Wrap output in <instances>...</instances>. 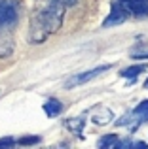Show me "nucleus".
Wrapping results in <instances>:
<instances>
[{
    "label": "nucleus",
    "mask_w": 148,
    "mask_h": 149,
    "mask_svg": "<svg viewBox=\"0 0 148 149\" xmlns=\"http://www.w3.org/2000/svg\"><path fill=\"white\" fill-rule=\"evenodd\" d=\"M63 13H65L63 0H34L29 25L30 42L42 44L48 36L55 34L61 29Z\"/></svg>",
    "instance_id": "f257e3e1"
},
{
    "label": "nucleus",
    "mask_w": 148,
    "mask_h": 149,
    "mask_svg": "<svg viewBox=\"0 0 148 149\" xmlns=\"http://www.w3.org/2000/svg\"><path fill=\"white\" fill-rule=\"evenodd\" d=\"M133 58H148V53H131Z\"/></svg>",
    "instance_id": "4468645a"
},
{
    "label": "nucleus",
    "mask_w": 148,
    "mask_h": 149,
    "mask_svg": "<svg viewBox=\"0 0 148 149\" xmlns=\"http://www.w3.org/2000/svg\"><path fill=\"white\" fill-rule=\"evenodd\" d=\"M114 119V113L110 109H101V111H93L91 115V121L95 125H108L110 121Z\"/></svg>",
    "instance_id": "6e6552de"
},
{
    "label": "nucleus",
    "mask_w": 148,
    "mask_h": 149,
    "mask_svg": "<svg viewBox=\"0 0 148 149\" xmlns=\"http://www.w3.org/2000/svg\"><path fill=\"white\" fill-rule=\"evenodd\" d=\"M120 2H123V4H125V6H127V4H129V0H120Z\"/></svg>",
    "instance_id": "dca6fc26"
},
{
    "label": "nucleus",
    "mask_w": 148,
    "mask_h": 149,
    "mask_svg": "<svg viewBox=\"0 0 148 149\" xmlns=\"http://www.w3.org/2000/svg\"><path fill=\"white\" fill-rule=\"evenodd\" d=\"M44 111H46V115H48V117H57L61 111H63V104H61L57 98H49L44 104Z\"/></svg>",
    "instance_id": "0eeeda50"
},
{
    "label": "nucleus",
    "mask_w": 148,
    "mask_h": 149,
    "mask_svg": "<svg viewBox=\"0 0 148 149\" xmlns=\"http://www.w3.org/2000/svg\"><path fill=\"white\" fill-rule=\"evenodd\" d=\"M144 121H148V100H142L135 109L118 119V127H129V130H137V127Z\"/></svg>",
    "instance_id": "7ed1b4c3"
},
{
    "label": "nucleus",
    "mask_w": 148,
    "mask_h": 149,
    "mask_svg": "<svg viewBox=\"0 0 148 149\" xmlns=\"http://www.w3.org/2000/svg\"><path fill=\"white\" fill-rule=\"evenodd\" d=\"M42 138L40 136H27V138H19L17 143L19 146H36V143H40Z\"/></svg>",
    "instance_id": "f8f14e48"
},
{
    "label": "nucleus",
    "mask_w": 148,
    "mask_h": 149,
    "mask_svg": "<svg viewBox=\"0 0 148 149\" xmlns=\"http://www.w3.org/2000/svg\"><path fill=\"white\" fill-rule=\"evenodd\" d=\"M63 2H65V6H76L78 0H63Z\"/></svg>",
    "instance_id": "2eb2a0df"
},
{
    "label": "nucleus",
    "mask_w": 148,
    "mask_h": 149,
    "mask_svg": "<svg viewBox=\"0 0 148 149\" xmlns=\"http://www.w3.org/2000/svg\"><path fill=\"white\" fill-rule=\"evenodd\" d=\"M129 11L137 17H142V15H148V0H129L127 4Z\"/></svg>",
    "instance_id": "423d86ee"
},
{
    "label": "nucleus",
    "mask_w": 148,
    "mask_h": 149,
    "mask_svg": "<svg viewBox=\"0 0 148 149\" xmlns=\"http://www.w3.org/2000/svg\"><path fill=\"white\" fill-rule=\"evenodd\" d=\"M65 127L76 136H82V130H84V117H70V119L65 121Z\"/></svg>",
    "instance_id": "1a4fd4ad"
},
{
    "label": "nucleus",
    "mask_w": 148,
    "mask_h": 149,
    "mask_svg": "<svg viewBox=\"0 0 148 149\" xmlns=\"http://www.w3.org/2000/svg\"><path fill=\"white\" fill-rule=\"evenodd\" d=\"M129 8L125 6L123 2H120V0H114L112 2V8H110V13H108V17L103 21V26H116V25H122L123 21H127V17H129Z\"/></svg>",
    "instance_id": "39448f33"
},
{
    "label": "nucleus",
    "mask_w": 148,
    "mask_h": 149,
    "mask_svg": "<svg viewBox=\"0 0 148 149\" xmlns=\"http://www.w3.org/2000/svg\"><path fill=\"white\" fill-rule=\"evenodd\" d=\"M144 89H148V79H146V81H144Z\"/></svg>",
    "instance_id": "f3484780"
},
{
    "label": "nucleus",
    "mask_w": 148,
    "mask_h": 149,
    "mask_svg": "<svg viewBox=\"0 0 148 149\" xmlns=\"http://www.w3.org/2000/svg\"><path fill=\"white\" fill-rule=\"evenodd\" d=\"M144 70H146L144 64H137V66H131V68H125L122 72V76L123 77H129V79H135V77H137L139 74H142Z\"/></svg>",
    "instance_id": "9b49d317"
},
{
    "label": "nucleus",
    "mask_w": 148,
    "mask_h": 149,
    "mask_svg": "<svg viewBox=\"0 0 148 149\" xmlns=\"http://www.w3.org/2000/svg\"><path fill=\"white\" fill-rule=\"evenodd\" d=\"M108 70H110V64H103V66H97V68L87 70V72L76 74V76L68 77V79L65 81V89H74V87H78V85H85L87 81H91V79H95V77H99L101 74L108 72Z\"/></svg>",
    "instance_id": "20e7f679"
},
{
    "label": "nucleus",
    "mask_w": 148,
    "mask_h": 149,
    "mask_svg": "<svg viewBox=\"0 0 148 149\" xmlns=\"http://www.w3.org/2000/svg\"><path fill=\"white\" fill-rule=\"evenodd\" d=\"M15 143H17V142H15L13 138H2V140H0V147H13Z\"/></svg>",
    "instance_id": "ddd939ff"
},
{
    "label": "nucleus",
    "mask_w": 148,
    "mask_h": 149,
    "mask_svg": "<svg viewBox=\"0 0 148 149\" xmlns=\"http://www.w3.org/2000/svg\"><path fill=\"white\" fill-rule=\"evenodd\" d=\"M17 17V2L15 0H0V32H8L10 29H13Z\"/></svg>",
    "instance_id": "f03ea898"
},
{
    "label": "nucleus",
    "mask_w": 148,
    "mask_h": 149,
    "mask_svg": "<svg viewBox=\"0 0 148 149\" xmlns=\"http://www.w3.org/2000/svg\"><path fill=\"white\" fill-rule=\"evenodd\" d=\"M118 143H120V138H118L116 134H106V136H103V138L99 140L97 147H101V149H106V147H118Z\"/></svg>",
    "instance_id": "9d476101"
}]
</instances>
